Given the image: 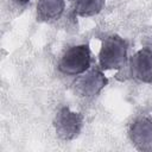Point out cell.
I'll return each mask as SVG.
<instances>
[{"mask_svg":"<svg viewBox=\"0 0 152 152\" xmlns=\"http://www.w3.org/2000/svg\"><path fill=\"white\" fill-rule=\"evenodd\" d=\"M74 13L80 17H91L101 12L104 0H72Z\"/></svg>","mask_w":152,"mask_h":152,"instance_id":"obj_8","label":"cell"},{"mask_svg":"<svg viewBox=\"0 0 152 152\" xmlns=\"http://www.w3.org/2000/svg\"><path fill=\"white\" fill-rule=\"evenodd\" d=\"M108 83L107 77L99 66H90L84 75L80 76L75 83L76 91L81 96H95L97 95Z\"/></svg>","mask_w":152,"mask_h":152,"instance_id":"obj_5","label":"cell"},{"mask_svg":"<svg viewBox=\"0 0 152 152\" xmlns=\"http://www.w3.org/2000/svg\"><path fill=\"white\" fill-rule=\"evenodd\" d=\"M127 42L118 34H112L102 40L99 52V64L102 70L121 69L127 62Z\"/></svg>","mask_w":152,"mask_h":152,"instance_id":"obj_1","label":"cell"},{"mask_svg":"<svg viewBox=\"0 0 152 152\" xmlns=\"http://www.w3.org/2000/svg\"><path fill=\"white\" fill-rule=\"evenodd\" d=\"M57 135L62 140H72L78 137L83 127V115L72 112L68 106L62 107L53 120Z\"/></svg>","mask_w":152,"mask_h":152,"instance_id":"obj_3","label":"cell"},{"mask_svg":"<svg viewBox=\"0 0 152 152\" xmlns=\"http://www.w3.org/2000/svg\"><path fill=\"white\" fill-rule=\"evenodd\" d=\"M65 8V0H38L37 19L39 21H51L58 19Z\"/></svg>","mask_w":152,"mask_h":152,"instance_id":"obj_7","label":"cell"},{"mask_svg":"<svg viewBox=\"0 0 152 152\" xmlns=\"http://www.w3.org/2000/svg\"><path fill=\"white\" fill-rule=\"evenodd\" d=\"M128 137L138 151L152 152V119L142 115L132 121Z\"/></svg>","mask_w":152,"mask_h":152,"instance_id":"obj_4","label":"cell"},{"mask_svg":"<svg viewBox=\"0 0 152 152\" xmlns=\"http://www.w3.org/2000/svg\"><path fill=\"white\" fill-rule=\"evenodd\" d=\"M17 4H19V5H25V4H27L30 0H14Z\"/></svg>","mask_w":152,"mask_h":152,"instance_id":"obj_9","label":"cell"},{"mask_svg":"<svg viewBox=\"0 0 152 152\" xmlns=\"http://www.w3.org/2000/svg\"><path fill=\"white\" fill-rule=\"evenodd\" d=\"M91 64V55L89 45L80 44L70 46L64 51L59 62L58 69L64 75L77 76L84 74Z\"/></svg>","mask_w":152,"mask_h":152,"instance_id":"obj_2","label":"cell"},{"mask_svg":"<svg viewBox=\"0 0 152 152\" xmlns=\"http://www.w3.org/2000/svg\"><path fill=\"white\" fill-rule=\"evenodd\" d=\"M131 76L142 83H152V50L142 48L129 59Z\"/></svg>","mask_w":152,"mask_h":152,"instance_id":"obj_6","label":"cell"}]
</instances>
